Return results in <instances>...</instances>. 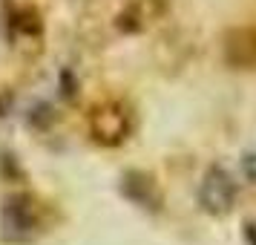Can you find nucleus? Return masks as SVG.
I'll return each instance as SVG.
<instances>
[{"mask_svg":"<svg viewBox=\"0 0 256 245\" xmlns=\"http://www.w3.org/2000/svg\"><path fill=\"white\" fill-rule=\"evenodd\" d=\"M198 202L208 213H216V216L228 213L236 202V182L230 179V173L222 167H210L198 187Z\"/></svg>","mask_w":256,"mask_h":245,"instance_id":"1","label":"nucleus"},{"mask_svg":"<svg viewBox=\"0 0 256 245\" xmlns=\"http://www.w3.org/2000/svg\"><path fill=\"white\" fill-rule=\"evenodd\" d=\"M90 130H92V139L98 144H121L130 133V116L124 113L121 104H106L98 107L92 116H90Z\"/></svg>","mask_w":256,"mask_h":245,"instance_id":"2","label":"nucleus"},{"mask_svg":"<svg viewBox=\"0 0 256 245\" xmlns=\"http://www.w3.org/2000/svg\"><path fill=\"white\" fill-rule=\"evenodd\" d=\"M228 41H233V44L239 41V44H242V49H250V44H248V29H242V32H233ZM230 61H233V64H256V49H254V55H233Z\"/></svg>","mask_w":256,"mask_h":245,"instance_id":"3","label":"nucleus"},{"mask_svg":"<svg viewBox=\"0 0 256 245\" xmlns=\"http://www.w3.org/2000/svg\"><path fill=\"white\" fill-rule=\"evenodd\" d=\"M242 167H244V176H248L250 182H256V150H254V153H248V156H244Z\"/></svg>","mask_w":256,"mask_h":245,"instance_id":"4","label":"nucleus"},{"mask_svg":"<svg viewBox=\"0 0 256 245\" xmlns=\"http://www.w3.org/2000/svg\"><path fill=\"white\" fill-rule=\"evenodd\" d=\"M248 236H250V239H256V225H248Z\"/></svg>","mask_w":256,"mask_h":245,"instance_id":"5","label":"nucleus"}]
</instances>
